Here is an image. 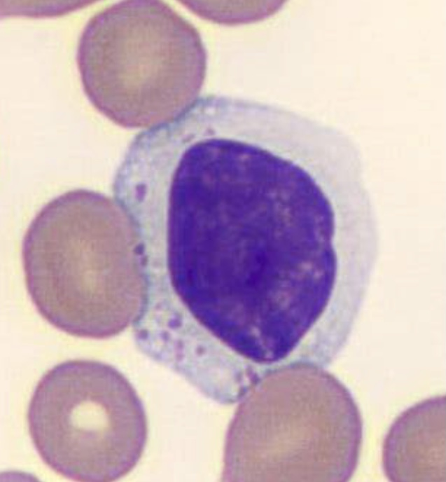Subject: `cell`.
<instances>
[{
	"label": "cell",
	"mask_w": 446,
	"mask_h": 482,
	"mask_svg": "<svg viewBox=\"0 0 446 482\" xmlns=\"http://www.w3.org/2000/svg\"><path fill=\"white\" fill-rule=\"evenodd\" d=\"M224 448L223 481H345L361 420L347 390L319 366L263 377L239 401Z\"/></svg>",
	"instance_id": "cell-3"
},
{
	"label": "cell",
	"mask_w": 446,
	"mask_h": 482,
	"mask_svg": "<svg viewBox=\"0 0 446 482\" xmlns=\"http://www.w3.org/2000/svg\"><path fill=\"white\" fill-rule=\"evenodd\" d=\"M76 62L84 92L99 111L120 126L149 128L197 99L207 53L197 29L169 4L129 0L90 17Z\"/></svg>",
	"instance_id": "cell-4"
},
{
	"label": "cell",
	"mask_w": 446,
	"mask_h": 482,
	"mask_svg": "<svg viewBox=\"0 0 446 482\" xmlns=\"http://www.w3.org/2000/svg\"><path fill=\"white\" fill-rule=\"evenodd\" d=\"M187 263L208 278L209 297L246 308L251 282L270 281L281 302L320 278L327 259L326 207L281 178L259 176L216 196L185 231ZM203 280V281H204ZM267 285V284H266Z\"/></svg>",
	"instance_id": "cell-2"
},
{
	"label": "cell",
	"mask_w": 446,
	"mask_h": 482,
	"mask_svg": "<svg viewBox=\"0 0 446 482\" xmlns=\"http://www.w3.org/2000/svg\"><path fill=\"white\" fill-rule=\"evenodd\" d=\"M445 398L413 406L396 420L384 446V466L393 481H426L445 474Z\"/></svg>",
	"instance_id": "cell-6"
},
{
	"label": "cell",
	"mask_w": 446,
	"mask_h": 482,
	"mask_svg": "<svg viewBox=\"0 0 446 482\" xmlns=\"http://www.w3.org/2000/svg\"><path fill=\"white\" fill-rule=\"evenodd\" d=\"M29 295L71 336L104 339L134 324L148 303V275L130 218L101 193L76 189L48 202L22 242Z\"/></svg>",
	"instance_id": "cell-1"
},
{
	"label": "cell",
	"mask_w": 446,
	"mask_h": 482,
	"mask_svg": "<svg viewBox=\"0 0 446 482\" xmlns=\"http://www.w3.org/2000/svg\"><path fill=\"white\" fill-rule=\"evenodd\" d=\"M29 435L44 463L68 479L110 482L139 462L148 439L144 404L113 366L72 359L42 376L27 410Z\"/></svg>",
	"instance_id": "cell-5"
}]
</instances>
